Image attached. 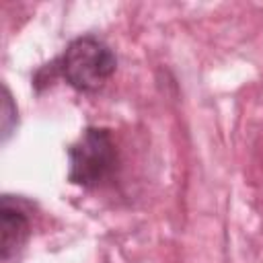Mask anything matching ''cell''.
I'll return each mask as SVG.
<instances>
[{
  "label": "cell",
  "instance_id": "cell-1",
  "mask_svg": "<svg viewBox=\"0 0 263 263\" xmlns=\"http://www.w3.org/2000/svg\"><path fill=\"white\" fill-rule=\"evenodd\" d=\"M53 62L58 74L80 92L99 90L117 68V58L111 47L95 35L76 37Z\"/></svg>",
  "mask_w": 263,
  "mask_h": 263
},
{
  "label": "cell",
  "instance_id": "cell-2",
  "mask_svg": "<svg viewBox=\"0 0 263 263\" xmlns=\"http://www.w3.org/2000/svg\"><path fill=\"white\" fill-rule=\"evenodd\" d=\"M70 173L74 185L92 189L111 179L117 166V148L107 127H86L68 148Z\"/></svg>",
  "mask_w": 263,
  "mask_h": 263
},
{
  "label": "cell",
  "instance_id": "cell-3",
  "mask_svg": "<svg viewBox=\"0 0 263 263\" xmlns=\"http://www.w3.org/2000/svg\"><path fill=\"white\" fill-rule=\"evenodd\" d=\"M31 203L23 197L2 195L0 201V259L10 263L18 257L31 234Z\"/></svg>",
  "mask_w": 263,
  "mask_h": 263
},
{
  "label": "cell",
  "instance_id": "cell-4",
  "mask_svg": "<svg viewBox=\"0 0 263 263\" xmlns=\"http://www.w3.org/2000/svg\"><path fill=\"white\" fill-rule=\"evenodd\" d=\"M16 107L12 103V95L10 90L4 86L2 88V142H6L16 125Z\"/></svg>",
  "mask_w": 263,
  "mask_h": 263
}]
</instances>
